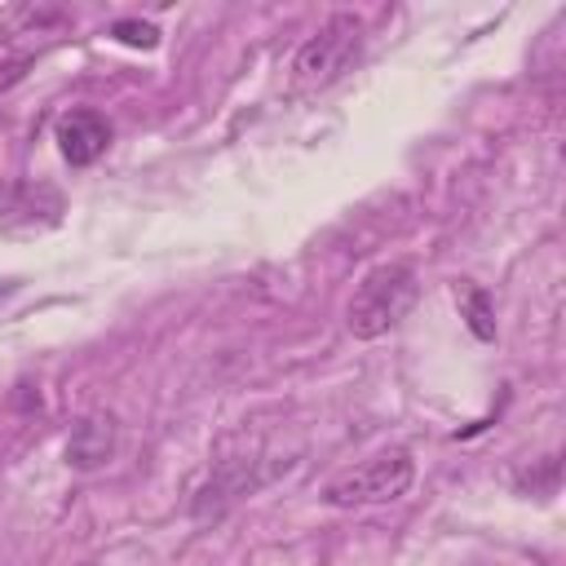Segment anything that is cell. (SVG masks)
I'll list each match as a JSON object with an SVG mask.
<instances>
[{
    "mask_svg": "<svg viewBox=\"0 0 566 566\" xmlns=\"http://www.w3.org/2000/svg\"><path fill=\"white\" fill-rule=\"evenodd\" d=\"M420 296V274L411 261H385L376 270L363 274V283L354 287L349 296V310H345V323L358 340H376L385 336L389 327H398L407 318V310L416 305Z\"/></svg>",
    "mask_w": 566,
    "mask_h": 566,
    "instance_id": "cell-1",
    "label": "cell"
},
{
    "mask_svg": "<svg viewBox=\"0 0 566 566\" xmlns=\"http://www.w3.org/2000/svg\"><path fill=\"white\" fill-rule=\"evenodd\" d=\"M363 53V18L354 13H332L292 57V88L296 93H318L336 84Z\"/></svg>",
    "mask_w": 566,
    "mask_h": 566,
    "instance_id": "cell-2",
    "label": "cell"
},
{
    "mask_svg": "<svg viewBox=\"0 0 566 566\" xmlns=\"http://www.w3.org/2000/svg\"><path fill=\"white\" fill-rule=\"evenodd\" d=\"M411 478H416V460H411L407 451H380V455H371L367 464H358V469L332 478V482L323 486V500H327L332 509L389 504V500L407 495Z\"/></svg>",
    "mask_w": 566,
    "mask_h": 566,
    "instance_id": "cell-3",
    "label": "cell"
},
{
    "mask_svg": "<svg viewBox=\"0 0 566 566\" xmlns=\"http://www.w3.org/2000/svg\"><path fill=\"white\" fill-rule=\"evenodd\" d=\"M53 137H57V150H62V159H66L71 168H88V164H97V159L106 155V146H111V124H106L102 111L75 106V111H66V115L57 119Z\"/></svg>",
    "mask_w": 566,
    "mask_h": 566,
    "instance_id": "cell-4",
    "label": "cell"
},
{
    "mask_svg": "<svg viewBox=\"0 0 566 566\" xmlns=\"http://www.w3.org/2000/svg\"><path fill=\"white\" fill-rule=\"evenodd\" d=\"M115 442H119V424L111 411H88L71 424V438H66V464L80 469V473H93L102 469L111 455H115Z\"/></svg>",
    "mask_w": 566,
    "mask_h": 566,
    "instance_id": "cell-5",
    "label": "cell"
},
{
    "mask_svg": "<svg viewBox=\"0 0 566 566\" xmlns=\"http://www.w3.org/2000/svg\"><path fill=\"white\" fill-rule=\"evenodd\" d=\"M71 13L57 9V4H35V0H22V4H9L0 9V40H22V35H53L57 27H66Z\"/></svg>",
    "mask_w": 566,
    "mask_h": 566,
    "instance_id": "cell-6",
    "label": "cell"
},
{
    "mask_svg": "<svg viewBox=\"0 0 566 566\" xmlns=\"http://www.w3.org/2000/svg\"><path fill=\"white\" fill-rule=\"evenodd\" d=\"M460 314H464V323H469V332L478 340H495V305H491V292L464 283L460 287Z\"/></svg>",
    "mask_w": 566,
    "mask_h": 566,
    "instance_id": "cell-7",
    "label": "cell"
},
{
    "mask_svg": "<svg viewBox=\"0 0 566 566\" xmlns=\"http://www.w3.org/2000/svg\"><path fill=\"white\" fill-rule=\"evenodd\" d=\"M111 35H115L119 44H128V49H155V44H159V27H155V22H142V18H119V22L111 27Z\"/></svg>",
    "mask_w": 566,
    "mask_h": 566,
    "instance_id": "cell-8",
    "label": "cell"
},
{
    "mask_svg": "<svg viewBox=\"0 0 566 566\" xmlns=\"http://www.w3.org/2000/svg\"><path fill=\"white\" fill-rule=\"evenodd\" d=\"M517 486H522V491H544V495H553V491H557V455H548V460L539 464V473H522Z\"/></svg>",
    "mask_w": 566,
    "mask_h": 566,
    "instance_id": "cell-9",
    "label": "cell"
},
{
    "mask_svg": "<svg viewBox=\"0 0 566 566\" xmlns=\"http://www.w3.org/2000/svg\"><path fill=\"white\" fill-rule=\"evenodd\" d=\"M27 66H31V53H18V57L0 62V93H4V88H13V84L27 75Z\"/></svg>",
    "mask_w": 566,
    "mask_h": 566,
    "instance_id": "cell-10",
    "label": "cell"
}]
</instances>
